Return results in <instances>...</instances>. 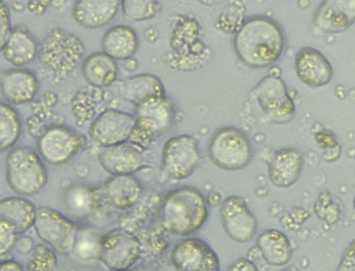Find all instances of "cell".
<instances>
[{
  "mask_svg": "<svg viewBox=\"0 0 355 271\" xmlns=\"http://www.w3.org/2000/svg\"><path fill=\"white\" fill-rule=\"evenodd\" d=\"M285 45V35L280 25L264 15L246 19L233 37L236 56L252 68H266L275 63L282 56Z\"/></svg>",
  "mask_w": 355,
  "mask_h": 271,
  "instance_id": "1",
  "label": "cell"
},
{
  "mask_svg": "<svg viewBox=\"0 0 355 271\" xmlns=\"http://www.w3.org/2000/svg\"><path fill=\"white\" fill-rule=\"evenodd\" d=\"M162 212L165 227L180 236L198 231L209 214L204 196L198 189L190 186L170 191L164 198Z\"/></svg>",
  "mask_w": 355,
  "mask_h": 271,
  "instance_id": "2",
  "label": "cell"
},
{
  "mask_svg": "<svg viewBox=\"0 0 355 271\" xmlns=\"http://www.w3.org/2000/svg\"><path fill=\"white\" fill-rule=\"evenodd\" d=\"M85 52L84 44L75 35L60 28H52L42 40L38 60L56 80L66 78L77 66Z\"/></svg>",
  "mask_w": 355,
  "mask_h": 271,
  "instance_id": "3",
  "label": "cell"
},
{
  "mask_svg": "<svg viewBox=\"0 0 355 271\" xmlns=\"http://www.w3.org/2000/svg\"><path fill=\"white\" fill-rule=\"evenodd\" d=\"M133 116L135 124L129 139L141 147L170 129L175 109L166 95L153 96L137 104Z\"/></svg>",
  "mask_w": 355,
  "mask_h": 271,
  "instance_id": "4",
  "label": "cell"
},
{
  "mask_svg": "<svg viewBox=\"0 0 355 271\" xmlns=\"http://www.w3.org/2000/svg\"><path fill=\"white\" fill-rule=\"evenodd\" d=\"M210 160L226 171H238L248 166L251 160V143L246 135L233 127L218 129L208 145Z\"/></svg>",
  "mask_w": 355,
  "mask_h": 271,
  "instance_id": "5",
  "label": "cell"
},
{
  "mask_svg": "<svg viewBox=\"0 0 355 271\" xmlns=\"http://www.w3.org/2000/svg\"><path fill=\"white\" fill-rule=\"evenodd\" d=\"M6 168L9 185L19 194H36L47 180L46 169L40 158L26 147H18L10 151Z\"/></svg>",
  "mask_w": 355,
  "mask_h": 271,
  "instance_id": "6",
  "label": "cell"
},
{
  "mask_svg": "<svg viewBox=\"0 0 355 271\" xmlns=\"http://www.w3.org/2000/svg\"><path fill=\"white\" fill-rule=\"evenodd\" d=\"M200 162V152L194 137L182 134L171 137L164 144L162 167L165 174L175 180L189 177Z\"/></svg>",
  "mask_w": 355,
  "mask_h": 271,
  "instance_id": "7",
  "label": "cell"
},
{
  "mask_svg": "<svg viewBox=\"0 0 355 271\" xmlns=\"http://www.w3.org/2000/svg\"><path fill=\"white\" fill-rule=\"evenodd\" d=\"M260 107L268 119L276 124H286L294 118L295 106L285 82L279 77L268 75L254 88Z\"/></svg>",
  "mask_w": 355,
  "mask_h": 271,
  "instance_id": "8",
  "label": "cell"
},
{
  "mask_svg": "<svg viewBox=\"0 0 355 271\" xmlns=\"http://www.w3.org/2000/svg\"><path fill=\"white\" fill-rule=\"evenodd\" d=\"M34 225L37 234L54 250L70 252L76 241V228L62 214L46 207L36 209Z\"/></svg>",
  "mask_w": 355,
  "mask_h": 271,
  "instance_id": "9",
  "label": "cell"
},
{
  "mask_svg": "<svg viewBox=\"0 0 355 271\" xmlns=\"http://www.w3.org/2000/svg\"><path fill=\"white\" fill-rule=\"evenodd\" d=\"M220 217L226 234L237 243L250 241L257 232V218L241 196L233 195L223 200Z\"/></svg>",
  "mask_w": 355,
  "mask_h": 271,
  "instance_id": "10",
  "label": "cell"
},
{
  "mask_svg": "<svg viewBox=\"0 0 355 271\" xmlns=\"http://www.w3.org/2000/svg\"><path fill=\"white\" fill-rule=\"evenodd\" d=\"M171 261L178 270H220L217 254L207 243L196 237L187 238L178 243L171 251Z\"/></svg>",
  "mask_w": 355,
  "mask_h": 271,
  "instance_id": "11",
  "label": "cell"
},
{
  "mask_svg": "<svg viewBox=\"0 0 355 271\" xmlns=\"http://www.w3.org/2000/svg\"><path fill=\"white\" fill-rule=\"evenodd\" d=\"M139 253V240L124 230H112L100 241V257L107 267L113 270L128 269L137 259Z\"/></svg>",
  "mask_w": 355,
  "mask_h": 271,
  "instance_id": "12",
  "label": "cell"
},
{
  "mask_svg": "<svg viewBox=\"0 0 355 271\" xmlns=\"http://www.w3.org/2000/svg\"><path fill=\"white\" fill-rule=\"evenodd\" d=\"M82 138L71 130L61 126L46 129L37 141L41 157L51 165H60L69 160L78 151Z\"/></svg>",
  "mask_w": 355,
  "mask_h": 271,
  "instance_id": "13",
  "label": "cell"
},
{
  "mask_svg": "<svg viewBox=\"0 0 355 271\" xmlns=\"http://www.w3.org/2000/svg\"><path fill=\"white\" fill-rule=\"evenodd\" d=\"M135 124L134 116L114 109L103 111L92 122L89 133L98 143L107 147L125 142Z\"/></svg>",
  "mask_w": 355,
  "mask_h": 271,
  "instance_id": "14",
  "label": "cell"
},
{
  "mask_svg": "<svg viewBox=\"0 0 355 271\" xmlns=\"http://www.w3.org/2000/svg\"><path fill=\"white\" fill-rule=\"evenodd\" d=\"M295 70L299 80L306 86L318 88L329 84L334 76L329 59L319 50L304 46L297 53Z\"/></svg>",
  "mask_w": 355,
  "mask_h": 271,
  "instance_id": "15",
  "label": "cell"
},
{
  "mask_svg": "<svg viewBox=\"0 0 355 271\" xmlns=\"http://www.w3.org/2000/svg\"><path fill=\"white\" fill-rule=\"evenodd\" d=\"M313 22L323 32L346 30L355 23V0H322L315 10Z\"/></svg>",
  "mask_w": 355,
  "mask_h": 271,
  "instance_id": "16",
  "label": "cell"
},
{
  "mask_svg": "<svg viewBox=\"0 0 355 271\" xmlns=\"http://www.w3.org/2000/svg\"><path fill=\"white\" fill-rule=\"evenodd\" d=\"M303 156L295 148H283L275 151L268 165V178L276 187L287 188L299 179Z\"/></svg>",
  "mask_w": 355,
  "mask_h": 271,
  "instance_id": "17",
  "label": "cell"
},
{
  "mask_svg": "<svg viewBox=\"0 0 355 271\" xmlns=\"http://www.w3.org/2000/svg\"><path fill=\"white\" fill-rule=\"evenodd\" d=\"M100 162L110 173L122 175L139 169L144 159L139 146L132 142H123L105 147L100 154Z\"/></svg>",
  "mask_w": 355,
  "mask_h": 271,
  "instance_id": "18",
  "label": "cell"
},
{
  "mask_svg": "<svg viewBox=\"0 0 355 271\" xmlns=\"http://www.w3.org/2000/svg\"><path fill=\"white\" fill-rule=\"evenodd\" d=\"M1 91L3 97L13 104L31 101L37 91V82L31 71L12 68L1 73Z\"/></svg>",
  "mask_w": 355,
  "mask_h": 271,
  "instance_id": "19",
  "label": "cell"
},
{
  "mask_svg": "<svg viewBox=\"0 0 355 271\" xmlns=\"http://www.w3.org/2000/svg\"><path fill=\"white\" fill-rule=\"evenodd\" d=\"M121 0H76L72 15L86 28H97L111 21L117 14Z\"/></svg>",
  "mask_w": 355,
  "mask_h": 271,
  "instance_id": "20",
  "label": "cell"
},
{
  "mask_svg": "<svg viewBox=\"0 0 355 271\" xmlns=\"http://www.w3.org/2000/svg\"><path fill=\"white\" fill-rule=\"evenodd\" d=\"M118 91L122 98L135 105L150 97L165 95L163 83L151 73H141L121 80Z\"/></svg>",
  "mask_w": 355,
  "mask_h": 271,
  "instance_id": "21",
  "label": "cell"
},
{
  "mask_svg": "<svg viewBox=\"0 0 355 271\" xmlns=\"http://www.w3.org/2000/svg\"><path fill=\"white\" fill-rule=\"evenodd\" d=\"M37 43L28 31L17 27L1 47L4 59L15 66L31 63L38 54Z\"/></svg>",
  "mask_w": 355,
  "mask_h": 271,
  "instance_id": "22",
  "label": "cell"
},
{
  "mask_svg": "<svg viewBox=\"0 0 355 271\" xmlns=\"http://www.w3.org/2000/svg\"><path fill=\"white\" fill-rule=\"evenodd\" d=\"M257 246L266 263L282 266L289 262L293 250L288 237L281 231L270 229L260 233Z\"/></svg>",
  "mask_w": 355,
  "mask_h": 271,
  "instance_id": "23",
  "label": "cell"
},
{
  "mask_svg": "<svg viewBox=\"0 0 355 271\" xmlns=\"http://www.w3.org/2000/svg\"><path fill=\"white\" fill-rule=\"evenodd\" d=\"M101 46L103 52L113 59H128L133 56L137 49V36L130 27L117 25L104 34Z\"/></svg>",
  "mask_w": 355,
  "mask_h": 271,
  "instance_id": "24",
  "label": "cell"
},
{
  "mask_svg": "<svg viewBox=\"0 0 355 271\" xmlns=\"http://www.w3.org/2000/svg\"><path fill=\"white\" fill-rule=\"evenodd\" d=\"M85 80L97 88L111 85L117 76V65L114 59L103 53H94L88 55L82 64Z\"/></svg>",
  "mask_w": 355,
  "mask_h": 271,
  "instance_id": "25",
  "label": "cell"
},
{
  "mask_svg": "<svg viewBox=\"0 0 355 271\" xmlns=\"http://www.w3.org/2000/svg\"><path fill=\"white\" fill-rule=\"evenodd\" d=\"M36 209L32 203L21 198H7L0 203V219L11 223L17 234L34 224Z\"/></svg>",
  "mask_w": 355,
  "mask_h": 271,
  "instance_id": "26",
  "label": "cell"
},
{
  "mask_svg": "<svg viewBox=\"0 0 355 271\" xmlns=\"http://www.w3.org/2000/svg\"><path fill=\"white\" fill-rule=\"evenodd\" d=\"M105 190L107 200L112 205L123 208L134 205L138 200L141 188L135 178L122 174L110 179Z\"/></svg>",
  "mask_w": 355,
  "mask_h": 271,
  "instance_id": "27",
  "label": "cell"
},
{
  "mask_svg": "<svg viewBox=\"0 0 355 271\" xmlns=\"http://www.w3.org/2000/svg\"><path fill=\"white\" fill-rule=\"evenodd\" d=\"M93 193L89 187L82 185H72L66 191L64 204L68 212L74 217L88 215L92 209Z\"/></svg>",
  "mask_w": 355,
  "mask_h": 271,
  "instance_id": "28",
  "label": "cell"
},
{
  "mask_svg": "<svg viewBox=\"0 0 355 271\" xmlns=\"http://www.w3.org/2000/svg\"><path fill=\"white\" fill-rule=\"evenodd\" d=\"M21 131V124L16 111L8 104L0 106V143L1 149L11 147L17 140Z\"/></svg>",
  "mask_w": 355,
  "mask_h": 271,
  "instance_id": "29",
  "label": "cell"
},
{
  "mask_svg": "<svg viewBox=\"0 0 355 271\" xmlns=\"http://www.w3.org/2000/svg\"><path fill=\"white\" fill-rule=\"evenodd\" d=\"M124 15L134 21H144L154 17L159 10L157 0H121Z\"/></svg>",
  "mask_w": 355,
  "mask_h": 271,
  "instance_id": "30",
  "label": "cell"
},
{
  "mask_svg": "<svg viewBox=\"0 0 355 271\" xmlns=\"http://www.w3.org/2000/svg\"><path fill=\"white\" fill-rule=\"evenodd\" d=\"M56 265V256L51 250L44 245H37L28 263L31 270H51Z\"/></svg>",
  "mask_w": 355,
  "mask_h": 271,
  "instance_id": "31",
  "label": "cell"
},
{
  "mask_svg": "<svg viewBox=\"0 0 355 271\" xmlns=\"http://www.w3.org/2000/svg\"><path fill=\"white\" fill-rule=\"evenodd\" d=\"M315 214L327 223H334L339 219L340 210L337 204L332 201L330 195L322 193L315 205Z\"/></svg>",
  "mask_w": 355,
  "mask_h": 271,
  "instance_id": "32",
  "label": "cell"
},
{
  "mask_svg": "<svg viewBox=\"0 0 355 271\" xmlns=\"http://www.w3.org/2000/svg\"><path fill=\"white\" fill-rule=\"evenodd\" d=\"M91 101L90 97L85 93L79 92L74 97L72 109L78 121H80L83 113H84L83 122L90 119L93 115L94 111Z\"/></svg>",
  "mask_w": 355,
  "mask_h": 271,
  "instance_id": "33",
  "label": "cell"
},
{
  "mask_svg": "<svg viewBox=\"0 0 355 271\" xmlns=\"http://www.w3.org/2000/svg\"><path fill=\"white\" fill-rule=\"evenodd\" d=\"M15 227L9 222L0 219V254H7L14 245L17 234Z\"/></svg>",
  "mask_w": 355,
  "mask_h": 271,
  "instance_id": "34",
  "label": "cell"
},
{
  "mask_svg": "<svg viewBox=\"0 0 355 271\" xmlns=\"http://www.w3.org/2000/svg\"><path fill=\"white\" fill-rule=\"evenodd\" d=\"M12 29L10 25L9 9L6 3H0V40L2 47L9 37Z\"/></svg>",
  "mask_w": 355,
  "mask_h": 271,
  "instance_id": "35",
  "label": "cell"
},
{
  "mask_svg": "<svg viewBox=\"0 0 355 271\" xmlns=\"http://www.w3.org/2000/svg\"><path fill=\"white\" fill-rule=\"evenodd\" d=\"M337 270L355 271V239L345 250Z\"/></svg>",
  "mask_w": 355,
  "mask_h": 271,
  "instance_id": "36",
  "label": "cell"
},
{
  "mask_svg": "<svg viewBox=\"0 0 355 271\" xmlns=\"http://www.w3.org/2000/svg\"><path fill=\"white\" fill-rule=\"evenodd\" d=\"M227 270L233 271H256L257 268L252 261L242 257L233 261Z\"/></svg>",
  "mask_w": 355,
  "mask_h": 271,
  "instance_id": "37",
  "label": "cell"
},
{
  "mask_svg": "<svg viewBox=\"0 0 355 271\" xmlns=\"http://www.w3.org/2000/svg\"><path fill=\"white\" fill-rule=\"evenodd\" d=\"M51 4V0H27V8L37 16L43 15Z\"/></svg>",
  "mask_w": 355,
  "mask_h": 271,
  "instance_id": "38",
  "label": "cell"
},
{
  "mask_svg": "<svg viewBox=\"0 0 355 271\" xmlns=\"http://www.w3.org/2000/svg\"><path fill=\"white\" fill-rule=\"evenodd\" d=\"M23 267L14 261L1 262L0 270H23Z\"/></svg>",
  "mask_w": 355,
  "mask_h": 271,
  "instance_id": "39",
  "label": "cell"
},
{
  "mask_svg": "<svg viewBox=\"0 0 355 271\" xmlns=\"http://www.w3.org/2000/svg\"><path fill=\"white\" fill-rule=\"evenodd\" d=\"M200 3L205 6H214L218 4L225 0H198Z\"/></svg>",
  "mask_w": 355,
  "mask_h": 271,
  "instance_id": "40",
  "label": "cell"
},
{
  "mask_svg": "<svg viewBox=\"0 0 355 271\" xmlns=\"http://www.w3.org/2000/svg\"><path fill=\"white\" fill-rule=\"evenodd\" d=\"M66 0H51V6L53 7H58L60 6H62Z\"/></svg>",
  "mask_w": 355,
  "mask_h": 271,
  "instance_id": "41",
  "label": "cell"
},
{
  "mask_svg": "<svg viewBox=\"0 0 355 271\" xmlns=\"http://www.w3.org/2000/svg\"><path fill=\"white\" fill-rule=\"evenodd\" d=\"M354 205H355V196H354Z\"/></svg>",
  "mask_w": 355,
  "mask_h": 271,
  "instance_id": "42",
  "label": "cell"
},
{
  "mask_svg": "<svg viewBox=\"0 0 355 271\" xmlns=\"http://www.w3.org/2000/svg\"><path fill=\"white\" fill-rule=\"evenodd\" d=\"M1 1H3V0H1Z\"/></svg>",
  "mask_w": 355,
  "mask_h": 271,
  "instance_id": "43",
  "label": "cell"
}]
</instances>
